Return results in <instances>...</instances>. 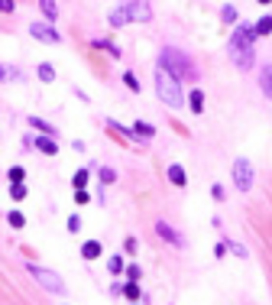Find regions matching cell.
<instances>
[{"label":"cell","instance_id":"cell-1","mask_svg":"<svg viewBox=\"0 0 272 305\" xmlns=\"http://www.w3.org/2000/svg\"><path fill=\"white\" fill-rule=\"evenodd\" d=\"M253 42H256V30L253 23H237L230 42H227V52H230V62L240 71H249L256 62V52H253Z\"/></svg>","mask_w":272,"mask_h":305},{"label":"cell","instance_id":"cell-2","mask_svg":"<svg viewBox=\"0 0 272 305\" xmlns=\"http://www.w3.org/2000/svg\"><path fill=\"white\" fill-rule=\"evenodd\" d=\"M159 68L165 71V75H172V78H188V81H198V68H194V62L188 59V52H181V49H172L165 46L162 52H159Z\"/></svg>","mask_w":272,"mask_h":305},{"label":"cell","instance_id":"cell-3","mask_svg":"<svg viewBox=\"0 0 272 305\" xmlns=\"http://www.w3.org/2000/svg\"><path fill=\"white\" fill-rule=\"evenodd\" d=\"M155 94H159V101H162L165 107H172V110L185 107V94H181L179 78L165 75L162 68H155Z\"/></svg>","mask_w":272,"mask_h":305},{"label":"cell","instance_id":"cell-4","mask_svg":"<svg viewBox=\"0 0 272 305\" xmlns=\"http://www.w3.org/2000/svg\"><path fill=\"white\" fill-rule=\"evenodd\" d=\"M26 270L36 276V282L42 286V289L55 292V296L65 292V282H62V276H59V273H52V270H46V266H39V263H26Z\"/></svg>","mask_w":272,"mask_h":305},{"label":"cell","instance_id":"cell-5","mask_svg":"<svg viewBox=\"0 0 272 305\" xmlns=\"http://www.w3.org/2000/svg\"><path fill=\"white\" fill-rule=\"evenodd\" d=\"M233 182H237L240 192H249V188H253V166H249V159H237V163H233Z\"/></svg>","mask_w":272,"mask_h":305},{"label":"cell","instance_id":"cell-6","mask_svg":"<svg viewBox=\"0 0 272 305\" xmlns=\"http://www.w3.org/2000/svg\"><path fill=\"white\" fill-rule=\"evenodd\" d=\"M30 36H32V39H42V42H59V39H62L55 30H49V23H32Z\"/></svg>","mask_w":272,"mask_h":305},{"label":"cell","instance_id":"cell-7","mask_svg":"<svg viewBox=\"0 0 272 305\" xmlns=\"http://www.w3.org/2000/svg\"><path fill=\"white\" fill-rule=\"evenodd\" d=\"M107 23H110V30H120V26H126V23H133V16H130V7H117V10H110V16H107Z\"/></svg>","mask_w":272,"mask_h":305},{"label":"cell","instance_id":"cell-8","mask_svg":"<svg viewBox=\"0 0 272 305\" xmlns=\"http://www.w3.org/2000/svg\"><path fill=\"white\" fill-rule=\"evenodd\" d=\"M155 231H159V237H162V240L175 243V247H185V237H181L179 231H175V227H169L165 221H159V224H155Z\"/></svg>","mask_w":272,"mask_h":305},{"label":"cell","instance_id":"cell-9","mask_svg":"<svg viewBox=\"0 0 272 305\" xmlns=\"http://www.w3.org/2000/svg\"><path fill=\"white\" fill-rule=\"evenodd\" d=\"M126 7H130V16H133V20H149V16H152V10H149L146 0H130Z\"/></svg>","mask_w":272,"mask_h":305},{"label":"cell","instance_id":"cell-10","mask_svg":"<svg viewBox=\"0 0 272 305\" xmlns=\"http://www.w3.org/2000/svg\"><path fill=\"white\" fill-rule=\"evenodd\" d=\"M259 88H263V94L272 101V62H266L263 71H259Z\"/></svg>","mask_w":272,"mask_h":305},{"label":"cell","instance_id":"cell-11","mask_svg":"<svg viewBox=\"0 0 272 305\" xmlns=\"http://www.w3.org/2000/svg\"><path fill=\"white\" fill-rule=\"evenodd\" d=\"M169 182H172L175 188H185V185H188V175H185V169H181L179 163L169 166Z\"/></svg>","mask_w":272,"mask_h":305},{"label":"cell","instance_id":"cell-12","mask_svg":"<svg viewBox=\"0 0 272 305\" xmlns=\"http://www.w3.org/2000/svg\"><path fill=\"white\" fill-rule=\"evenodd\" d=\"M101 253H104L101 240H85V243H81V257H85V260H97Z\"/></svg>","mask_w":272,"mask_h":305},{"label":"cell","instance_id":"cell-13","mask_svg":"<svg viewBox=\"0 0 272 305\" xmlns=\"http://www.w3.org/2000/svg\"><path fill=\"white\" fill-rule=\"evenodd\" d=\"M36 146H39V153H46V156H55V153H59V143H55V136H42V133H39Z\"/></svg>","mask_w":272,"mask_h":305},{"label":"cell","instance_id":"cell-14","mask_svg":"<svg viewBox=\"0 0 272 305\" xmlns=\"http://www.w3.org/2000/svg\"><path fill=\"white\" fill-rule=\"evenodd\" d=\"M30 127H32V130H39L42 136H55V133H59V130H55L52 124H46L42 117H30Z\"/></svg>","mask_w":272,"mask_h":305},{"label":"cell","instance_id":"cell-15","mask_svg":"<svg viewBox=\"0 0 272 305\" xmlns=\"http://www.w3.org/2000/svg\"><path fill=\"white\" fill-rule=\"evenodd\" d=\"M188 107H191V114H201V110H204V94H201V88H194V91L188 94Z\"/></svg>","mask_w":272,"mask_h":305},{"label":"cell","instance_id":"cell-16","mask_svg":"<svg viewBox=\"0 0 272 305\" xmlns=\"http://www.w3.org/2000/svg\"><path fill=\"white\" fill-rule=\"evenodd\" d=\"M20 78H23V71L16 65H0V81H20Z\"/></svg>","mask_w":272,"mask_h":305},{"label":"cell","instance_id":"cell-17","mask_svg":"<svg viewBox=\"0 0 272 305\" xmlns=\"http://www.w3.org/2000/svg\"><path fill=\"white\" fill-rule=\"evenodd\" d=\"M120 292H123L130 302H140L143 299V289H140V282H126V286H120Z\"/></svg>","mask_w":272,"mask_h":305},{"label":"cell","instance_id":"cell-18","mask_svg":"<svg viewBox=\"0 0 272 305\" xmlns=\"http://www.w3.org/2000/svg\"><path fill=\"white\" fill-rule=\"evenodd\" d=\"M39 10H42V16H46L49 23H52L55 16H59V7H55V0H39Z\"/></svg>","mask_w":272,"mask_h":305},{"label":"cell","instance_id":"cell-19","mask_svg":"<svg viewBox=\"0 0 272 305\" xmlns=\"http://www.w3.org/2000/svg\"><path fill=\"white\" fill-rule=\"evenodd\" d=\"M133 130H136V136H143V140H152V136H155V127L146 124V120H140V124L133 127Z\"/></svg>","mask_w":272,"mask_h":305},{"label":"cell","instance_id":"cell-20","mask_svg":"<svg viewBox=\"0 0 272 305\" xmlns=\"http://www.w3.org/2000/svg\"><path fill=\"white\" fill-rule=\"evenodd\" d=\"M36 75H39V81H46V85H49V81H55V68H52L49 62H42V65H39V68H36Z\"/></svg>","mask_w":272,"mask_h":305},{"label":"cell","instance_id":"cell-21","mask_svg":"<svg viewBox=\"0 0 272 305\" xmlns=\"http://www.w3.org/2000/svg\"><path fill=\"white\" fill-rule=\"evenodd\" d=\"M253 30H256V36H269V33H272V16L256 20V23H253Z\"/></svg>","mask_w":272,"mask_h":305},{"label":"cell","instance_id":"cell-22","mask_svg":"<svg viewBox=\"0 0 272 305\" xmlns=\"http://www.w3.org/2000/svg\"><path fill=\"white\" fill-rule=\"evenodd\" d=\"M123 266H126V260L120 257V253H117V257H110V260H107V270H110V273H114V276H120V273H123Z\"/></svg>","mask_w":272,"mask_h":305},{"label":"cell","instance_id":"cell-23","mask_svg":"<svg viewBox=\"0 0 272 305\" xmlns=\"http://www.w3.org/2000/svg\"><path fill=\"white\" fill-rule=\"evenodd\" d=\"M10 198H13V202H23V198H26V185H23V182H10Z\"/></svg>","mask_w":272,"mask_h":305},{"label":"cell","instance_id":"cell-24","mask_svg":"<svg viewBox=\"0 0 272 305\" xmlns=\"http://www.w3.org/2000/svg\"><path fill=\"white\" fill-rule=\"evenodd\" d=\"M88 175H91L88 169H78V172H75V179H71V185H75V192H78V188H85V185H88Z\"/></svg>","mask_w":272,"mask_h":305},{"label":"cell","instance_id":"cell-25","mask_svg":"<svg viewBox=\"0 0 272 305\" xmlns=\"http://www.w3.org/2000/svg\"><path fill=\"white\" fill-rule=\"evenodd\" d=\"M94 46H101V49H107V52L114 55V59H120V49H117L114 42H107V39H94Z\"/></svg>","mask_w":272,"mask_h":305},{"label":"cell","instance_id":"cell-26","mask_svg":"<svg viewBox=\"0 0 272 305\" xmlns=\"http://www.w3.org/2000/svg\"><path fill=\"white\" fill-rule=\"evenodd\" d=\"M7 221H10V227H16V231H20V227L26 224V218H23L20 211H10V214H7Z\"/></svg>","mask_w":272,"mask_h":305},{"label":"cell","instance_id":"cell-27","mask_svg":"<svg viewBox=\"0 0 272 305\" xmlns=\"http://www.w3.org/2000/svg\"><path fill=\"white\" fill-rule=\"evenodd\" d=\"M23 179H26L23 166H10V182H23Z\"/></svg>","mask_w":272,"mask_h":305},{"label":"cell","instance_id":"cell-28","mask_svg":"<svg viewBox=\"0 0 272 305\" xmlns=\"http://www.w3.org/2000/svg\"><path fill=\"white\" fill-rule=\"evenodd\" d=\"M123 81H126V88H130V91H140V78H136L133 71H126V75H123Z\"/></svg>","mask_w":272,"mask_h":305},{"label":"cell","instance_id":"cell-29","mask_svg":"<svg viewBox=\"0 0 272 305\" xmlns=\"http://www.w3.org/2000/svg\"><path fill=\"white\" fill-rule=\"evenodd\" d=\"M101 182H104V185H114V182H117V172H114V169H101Z\"/></svg>","mask_w":272,"mask_h":305},{"label":"cell","instance_id":"cell-30","mask_svg":"<svg viewBox=\"0 0 272 305\" xmlns=\"http://www.w3.org/2000/svg\"><path fill=\"white\" fill-rule=\"evenodd\" d=\"M220 20H224V23H233V20H237V10H233V7H224V10H220Z\"/></svg>","mask_w":272,"mask_h":305},{"label":"cell","instance_id":"cell-31","mask_svg":"<svg viewBox=\"0 0 272 305\" xmlns=\"http://www.w3.org/2000/svg\"><path fill=\"white\" fill-rule=\"evenodd\" d=\"M75 202H78V204H88V202H91V195H88L85 188H78V195H75Z\"/></svg>","mask_w":272,"mask_h":305},{"label":"cell","instance_id":"cell-32","mask_svg":"<svg viewBox=\"0 0 272 305\" xmlns=\"http://www.w3.org/2000/svg\"><path fill=\"white\" fill-rule=\"evenodd\" d=\"M214 257H217V260H224V257H227V243H224V240H220L217 247H214Z\"/></svg>","mask_w":272,"mask_h":305},{"label":"cell","instance_id":"cell-33","mask_svg":"<svg viewBox=\"0 0 272 305\" xmlns=\"http://www.w3.org/2000/svg\"><path fill=\"white\" fill-rule=\"evenodd\" d=\"M126 276H130V282L140 279V266H126Z\"/></svg>","mask_w":272,"mask_h":305},{"label":"cell","instance_id":"cell-34","mask_svg":"<svg viewBox=\"0 0 272 305\" xmlns=\"http://www.w3.org/2000/svg\"><path fill=\"white\" fill-rule=\"evenodd\" d=\"M0 13H13V0H0Z\"/></svg>","mask_w":272,"mask_h":305},{"label":"cell","instance_id":"cell-35","mask_svg":"<svg viewBox=\"0 0 272 305\" xmlns=\"http://www.w3.org/2000/svg\"><path fill=\"white\" fill-rule=\"evenodd\" d=\"M78 227H81V218H78V214H71V218H68V231H78Z\"/></svg>","mask_w":272,"mask_h":305},{"label":"cell","instance_id":"cell-36","mask_svg":"<svg viewBox=\"0 0 272 305\" xmlns=\"http://www.w3.org/2000/svg\"><path fill=\"white\" fill-rule=\"evenodd\" d=\"M211 195H214V198L220 202V198H224V185H214V188H211Z\"/></svg>","mask_w":272,"mask_h":305},{"label":"cell","instance_id":"cell-37","mask_svg":"<svg viewBox=\"0 0 272 305\" xmlns=\"http://www.w3.org/2000/svg\"><path fill=\"white\" fill-rule=\"evenodd\" d=\"M256 3H272V0H256Z\"/></svg>","mask_w":272,"mask_h":305},{"label":"cell","instance_id":"cell-38","mask_svg":"<svg viewBox=\"0 0 272 305\" xmlns=\"http://www.w3.org/2000/svg\"><path fill=\"white\" fill-rule=\"evenodd\" d=\"M133 305H136V302H133Z\"/></svg>","mask_w":272,"mask_h":305}]
</instances>
